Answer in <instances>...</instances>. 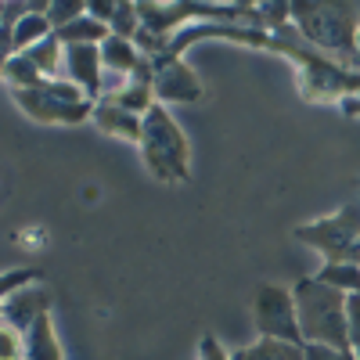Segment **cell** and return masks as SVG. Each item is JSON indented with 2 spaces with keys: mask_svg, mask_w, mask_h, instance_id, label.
<instances>
[{
  "mask_svg": "<svg viewBox=\"0 0 360 360\" xmlns=\"http://www.w3.org/2000/svg\"><path fill=\"white\" fill-rule=\"evenodd\" d=\"M295 307H299V328H303V342H324V346H349V317H346V292L328 285L321 278H299L292 285Z\"/></svg>",
  "mask_w": 360,
  "mask_h": 360,
  "instance_id": "1",
  "label": "cell"
},
{
  "mask_svg": "<svg viewBox=\"0 0 360 360\" xmlns=\"http://www.w3.org/2000/svg\"><path fill=\"white\" fill-rule=\"evenodd\" d=\"M288 18L295 33L321 54L346 62L356 58V29H360V11L353 4H288Z\"/></svg>",
  "mask_w": 360,
  "mask_h": 360,
  "instance_id": "2",
  "label": "cell"
},
{
  "mask_svg": "<svg viewBox=\"0 0 360 360\" xmlns=\"http://www.w3.org/2000/svg\"><path fill=\"white\" fill-rule=\"evenodd\" d=\"M137 148H141L144 169L159 184H184L191 176V144L166 105H155L144 115V130H141Z\"/></svg>",
  "mask_w": 360,
  "mask_h": 360,
  "instance_id": "3",
  "label": "cell"
},
{
  "mask_svg": "<svg viewBox=\"0 0 360 360\" xmlns=\"http://www.w3.org/2000/svg\"><path fill=\"white\" fill-rule=\"evenodd\" d=\"M292 238L310 245L314 252H321L324 263H349L353 249L360 245V198L335 209V213L324 217V220L299 224L292 231Z\"/></svg>",
  "mask_w": 360,
  "mask_h": 360,
  "instance_id": "4",
  "label": "cell"
},
{
  "mask_svg": "<svg viewBox=\"0 0 360 360\" xmlns=\"http://www.w3.org/2000/svg\"><path fill=\"white\" fill-rule=\"evenodd\" d=\"M252 317L263 339H281V342H303V328H299V307H295V292L281 285H259L252 295Z\"/></svg>",
  "mask_w": 360,
  "mask_h": 360,
  "instance_id": "5",
  "label": "cell"
},
{
  "mask_svg": "<svg viewBox=\"0 0 360 360\" xmlns=\"http://www.w3.org/2000/svg\"><path fill=\"white\" fill-rule=\"evenodd\" d=\"M11 98L33 123L76 127V123L94 119V101H62L58 94H51L47 86H40V90H11Z\"/></svg>",
  "mask_w": 360,
  "mask_h": 360,
  "instance_id": "6",
  "label": "cell"
},
{
  "mask_svg": "<svg viewBox=\"0 0 360 360\" xmlns=\"http://www.w3.org/2000/svg\"><path fill=\"white\" fill-rule=\"evenodd\" d=\"M155 62V105H198L205 98V86L198 72L184 58H152Z\"/></svg>",
  "mask_w": 360,
  "mask_h": 360,
  "instance_id": "7",
  "label": "cell"
},
{
  "mask_svg": "<svg viewBox=\"0 0 360 360\" xmlns=\"http://www.w3.org/2000/svg\"><path fill=\"white\" fill-rule=\"evenodd\" d=\"M54 33V25H51V18H47V0H33V8H29L18 22H15V29L4 37V58H11V54H25L29 47H37L40 40H47Z\"/></svg>",
  "mask_w": 360,
  "mask_h": 360,
  "instance_id": "8",
  "label": "cell"
},
{
  "mask_svg": "<svg viewBox=\"0 0 360 360\" xmlns=\"http://www.w3.org/2000/svg\"><path fill=\"white\" fill-rule=\"evenodd\" d=\"M47 310H51V292L44 285H29V288L4 299V324L18 328V332H29L33 321Z\"/></svg>",
  "mask_w": 360,
  "mask_h": 360,
  "instance_id": "9",
  "label": "cell"
},
{
  "mask_svg": "<svg viewBox=\"0 0 360 360\" xmlns=\"http://www.w3.org/2000/svg\"><path fill=\"white\" fill-rule=\"evenodd\" d=\"M101 134L108 137H123V141H134L141 144V130H144V119L127 112V108H119L112 101H94V119H90Z\"/></svg>",
  "mask_w": 360,
  "mask_h": 360,
  "instance_id": "10",
  "label": "cell"
},
{
  "mask_svg": "<svg viewBox=\"0 0 360 360\" xmlns=\"http://www.w3.org/2000/svg\"><path fill=\"white\" fill-rule=\"evenodd\" d=\"M148 54H141V47L134 40L123 37H108L101 44V62H105V76H119V79H130L137 72V65L144 62Z\"/></svg>",
  "mask_w": 360,
  "mask_h": 360,
  "instance_id": "11",
  "label": "cell"
},
{
  "mask_svg": "<svg viewBox=\"0 0 360 360\" xmlns=\"http://www.w3.org/2000/svg\"><path fill=\"white\" fill-rule=\"evenodd\" d=\"M25 360H65V349H62V342H58L51 310L40 314L33 321V328L25 332Z\"/></svg>",
  "mask_w": 360,
  "mask_h": 360,
  "instance_id": "12",
  "label": "cell"
},
{
  "mask_svg": "<svg viewBox=\"0 0 360 360\" xmlns=\"http://www.w3.org/2000/svg\"><path fill=\"white\" fill-rule=\"evenodd\" d=\"M25 58L33 62L47 79H62V69H65V44L58 40V33H51L47 40H40L37 47H29Z\"/></svg>",
  "mask_w": 360,
  "mask_h": 360,
  "instance_id": "13",
  "label": "cell"
},
{
  "mask_svg": "<svg viewBox=\"0 0 360 360\" xmlns=\"http://www.w3.org/2000/svg\"><path fill=\"white\" fill-rule=\"evenodd\" d=\"M231 360H303V346L281 342V339H259L252 346L234 349Z\"/></svg>",
  "mask_w": 360,
  "mask_h": 360,
  "instance_id": "14",
  "label": "cell"
},
{
  "mask_svg": "<svg viewBox=\"0 0 360 360\" xmlns=\"http://www.w3.org/2000/svg\"><path fill=\"white\" fill-rule=\"evenodd\" d=\"M0 72H4V83H8L11 90H40V86L47 83V76H44L33 62H29L25 54H11V58H4Z\"/></svg>",
  "mask_w": 360,
  "mask_h": 360,
  "instance_id": "15",
  "label": "cell"
},
{
  "mask_svg": "<svg viewBox=\"0 0 360 360\" xmlns=\"http://www.w3.org/2000/svg\"><path fill=\"white\" fill-rule=\"evenodd\" d=\"M317 278L328 281V285H335V288L346 292V295L360 292V266H356V263H324Z\"/></svg>",
  "mask_w": 360,
  "mask_h": 360,
  "instance_id": "16",
  "label": "cell"
},
{
  "mask_svg": "<svg viewBox=\"0 0 360 360\" xmlns=\"http://www.w3.org/2000/svg\"><path fill=\"white\" fill-rule=\"evenodd\" d=\"M141 29H144V22H141L137 4H130V0H119V4H115V15H112V37L137 40Z\"/></svg>",
  "mask_w": 360,
  "mask_h": 360,
  "instance_id": "17",
  "label": "cell"
},
{
  "mask_svg": "<svg viewBox=\"0 0 360 360\" xmlns=\"http://www.w3.org/2000/svg\"><path fill=\"white\" fill-rule=\"evenodd\" d=\"M83 15H86V0H47V18L54 25V33L72 25V22H79Z\"/></svg>",
  "mask_w": 360,
  "mask_h": 360,
  "instance_id": "18",
  "label": "cell"
},
{
  "mask_svg": "<svg viewBox=\"0 0 360 360\" xmlns=\"http://www.w3.org/2000/svg\"><path fill=\"white\" fill-rule=\"evenodd\" d=\"M40 278H44V270H40V266H18V270H8L4 281H0V299H8V295H15V292H22V288H29V285H40Z\"/></svg>",
  "mask_w": 360,
  "mask_h": 360,
  "instance_id": "19",
  "label": "cell"
},
{
  "mask_svg": "<svg viewBox=\"0 0 360 360\" xmlns=\"http://www.w3.org/2000/svg\"><path fill=\"white\" fill-rule=\"evenodd\" d=\"M0 360H25V332L0 324Z\"/></svg>",
  "mask_w": 360,
  "mask_h": 360,
  "instance_id": "20",
  "label": "cell"
},
{
  "mask_svg": "<svg viewBox=\"0 0 360 360\" xmlns=\"http://www.w3.org/2000/svg\"><path fill=\"white\" fill-rule=\"evenodd\" d=\"M303 360H356L353 349H339V346H324V342H307L303 346Z\"/></svg>",
  "mask_w": 360,
  "mask_h": 360,
  "instance_id": "21",
  "label": "cell"
},
{
  "mask_svg": "<svg viewBox=\"0 0 360 360\" xmlns=\"http://www.w3.org/2000/svg\"><path fill=\"white\" fill-rule=\"evenodd\" d=\"M198 360H231V353L220 346V339H217L213 332H205V335L198 339Z\"/></svg>",
  "mask_w": 360,
  "mask_h": 360,
  "instance_id": "22",
  "label": "cell"
},
{
  "mask_svg": "<svg viewBox=\"0 0 360 360\" xmlns=\"http://www.w3.org/2000/svg\"><path fill=\"white\" fill-rule=\"evenodd\" d=\"M346 317H349V346L360 349V292L346 299Z\"/></svg>",
  "mask_w": 360,
  "mask_h": 360,
  "instance_id": "23",
  "label": "cell"
},
{
  "mask_svg": "<svg viewBox=\"0 0 360 360\" xmlns=\"http://www.w3.org/2000/svg\"><path fill=\"white\" fill-rule=\"evenodd\" d=\"M86 15L90 18H98L112 29V15H115V4H105V0H86Z\"/></svg>",
  "mask_w": 360,
  "mask_h": 360,
  "instance_id": "24",
  "label": "cell"
},
{
  "mask_svg": "<svg viewBox=\"0 0 360 360\" xmlns=\"http://www.w3.org/2000/svg\"><path fill=\"white\" fill-rule=\"evenodd\" d=\"M356 62H360V29H356Z\"/></svg>",
  "mask_w": 360,
  "mask_h": 360,
  "instance_id": "25",
  "label": "cell"
}]
</instances>
